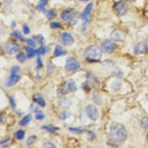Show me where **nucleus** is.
I'll list each match as a JSON object with an SVG mask.
<instances>
[{"instance_id": "obj_1", "label": "nucleus", "mask_w": 148, "mask_h": 148, "mask_svg": "<svg viewBox=\"0 0 148 148\" xmlns=\"http://www.w3.org/2000/svg\"><path fill=\"white\" fill-rule=\"evenodd\" d=\"M109 134L111 139L117 143L124 142L127 138V132L124 125L116 122L111 124Z\"/></svg>"}, {"instance_id": "obj_2", "label": "nucleus", "mask_w": 148, "mask_h": 148, "mask_svg": "<svg viewBox=\"0 0 148 148\" xmlns=\"http://www.w3.org/2000/svg\"><path fill=\"white\" fill-rule=\"evenodd\" d=\"M102 51L98 46L92 45L89 46L84 51V58L90 62H99L102 56Z\"/></svg>"}, {"instance_id": "obj_3", "label": "nucleus", "mask_w": 148, "mask_h": 148, "mask_svg": "<svg viewBox=\"0 0 148 148\" xmlns=\"http://www.w3.org/2000/svg\"><path fill=\"white\" fill-rule=\"evenodd\" d=\"M60 17L64 22L75 25L79 21V12L73 8L66 10L62 12Z\"/></svg>"}, {"instance_id": "obj_4", "label": "nucleus", "mask_w": 148, "mask_h": 148, "mask_svg": "<svg viewBox=\"0 0 148 148\" xmlns=\"http://www.w3.org/2000/svg\"><path fill=\"white\" fill-rule=\"evenodd\" d=\"M77 90V86L76 82L72 79L65 81L61 89V92L63 94H67L75 92Z\"/></svg>"}, {"instance_id": "obj_5", "label": "nucleus", "mask_w": 148, "mask_h": 148, "mask_svg": "<svg viewBox=\"0 0 148 148\" xmlns=\"http://www.w3.org/2000/svg\"><path fill=\"white\" fill-rule=\"evenodd\" d=\"M80 67V63L73 57H68L66 60L65 69L68 71H75Z\"/></svg>"}, {"instance_id": "obj_6", "label": "nucleus", "mask_w": 148, "mask_h": 148, "mask_svg": "<svg viewBox=\"0 0 148 148\" xmlns=\"http://www.w3.org/2000/svg\"><path fill=\"white\" fill-rule=\"evenodd\" d=\"M86 113L88 117L93 121H97L99 117V113L97 107L93 104H89L86 108Z\"/></svg>"}, {"instance_id": "obj_7", "label": "nucleus", "mask_w": 148, "mask_h": 148, "mask_svg": "<svg viewBox=\"0 0 148 148\" xmlns=\"http://www.w3.org/2000/svg\"><path fill=\"white\" fill-rule=\"evenodd\" d=\"M113 9L115 11V12L119 16H123L124 15L127 10V6L125 2H124L123 0H120L117 2L114 7Z\"/></svg>"}, {"instance_id": "obj_8", "label": "nucleus", "mask_w": 148, "mask_h": 148, "mask_svg": "<svg viewBox=\"0 0 148 148\" xmlns=\"http://www.w3.org/2000/svg\"><path fill=\"white\" fill-rule=\"evenodd\" d=\"M101 48L104 52L110 53L115 50L116 45L110 40H106L101 43Z\"/></svg>"}, {"instance_id": "obj_9", "label": "nucleus", "mask_w": 148, "mask_h": 148, "mask_svg": "<svg viewBox=\"0 0 148 148\" xmlns=\"http://www.w3.org/2000/svg\"><path fill=\"white\" fill-rule=\"evenodd\" d=\"M59 39L60 42L63 45H67V46L72 45L74 43V42H75V39H74L71 34L67 32L62 33L60 36Z\"/></svg>"}, {"instance_id": "obj_10", "label": "nucleus", "mask_w": 148, "mask_h": 148, "mask_svg": "<svg viewBox=\"0 0 148 148\" xmlns=\"http://www.w3.org/2000/svg\"><path fill=\"white\" fill-rule=\"evenodd\" d=\"M4 48L8 54L12 55L19 50L20 46L16 42H8L5 44Z\"/></svg>"}, {"instance_id": "obj_11", "label": "nucleus", "mask_w": 148, "mask_h": 148, "mask_svg": "<svg viewBox=\"0 0 148 148\" xmlns=\"http://www.w3.org/2000/svg\"><path fill=\"white\" fill-rule=\"evenodd\" d=\"M111 39L114 41L123 42L125 40L124 33L119 29L114 30L110 35Z\"/></svg>"}, {"instance_id": "obj_12", "label": "nucleus", "mask_w": 148, "mask_h": 148, "mask_svg": "<svg viewBox=\"0 0 148 148\" xmlns=\"http://www.w3.org/2000/svg\"><path fill=\"white\" fill-rule=\"evenodd\" d=\"M93 3H90L87 4V5L84 9L83 12L82 13L81 17L82 19L84 21V22L88 23L89 22V18L90 16V14L91 13V11L93 8Z\"/></svg>"}, {"instance_id": "obj_13", "label": "nucleus", "mask_w": 148, "mask_h": 148, "mask_svg": "<svg viewBox=\"0 0 148 148\" xmlns=\"http://www.w3.org/2000/svg\"><path fill=\"white\" fill-rule=\"evenodd\" d=\"M87 83L94 88L98 90L99 88V82L92 73H88L87 76Z\"/></svg>"}, {"instance_id": "obj_14", "label": "nucleus", "mask_w": 148, "mask_h": 148, "mask_svg": "<svg viewBox=\"0 0 148 148\" xmlns=\"http://www.w3.org/2000/svg\"><path fill=\"white\" fill-rule=\"evenodd\" d=\"M148 50V44L147 42H139L134 47V53L135 54H142Z\"/></svg>"}, {"instance_id": "obj_15", "label": "nucleus", "mask_w": 148, "mask_h": 148, "mask_svg": "<svg viewBox=\"0 0 148 148\" xmlns=\"http://www.w3.org/2000/svg\"><path fill=\"white\" fill-rule=\"evenodd\" d=\"M20 80V77L18 74H11L9 80L5 83V86L7 87H12L15 85Z\"/></svg>"}, {"instance_id": "obj_16", "label": "nucleus", "mask_w": 148, "mask_h": 148, "mask_svg": "<svg viewBox=\"0 0 148 148\" xmlns=\"http://www.w3.org/2000/svg\"><path fill=\"white\" fill-rule=\"evenodd\" d=\"M67 54V51L66 50H64V49H63V48L59 45H57L55 48V50H54V56L55 57H60L63 55H65Z\"/></svg>"}, {"instance_id": "obj_17", "label": "nucleus", "mask_w": 148, "mask_h": 148, "mask_svg": "<svg viewBox=\"0 0 148 148\" xmlns=\"http://www.w3.org/2000/svg\"><path fill=\"white\" fill-rule=\"evenodd\" d=\"M25 49L27 52V56L29 58H33L36 54H37V50L34 49V48L30 46H26L25 47Z\"/></svg>"}, {"instance_id": "obj_18", "label": "nucleus", "mask_w": 148, "mask_h": 148, "mask_svg": "<svg viewBox=\"0 0 148 148\" xmlns=\"http://www.w3.org/2000/svg\"><path fill=\"white\" fill-rule=\"evenodd\" d=\"M32 115L31 114H27L20 121H19V125L21 126H26L32 120Z\"/></svg>"}, {"instance_id": "obj_19", "label": "nucleus", "mask_w": 148, "mask_h": 148, "mask_svg": "<svg viewBox=\"0 0 148 148\" xmlns=\"http://www.w3.org/2000/svg\"><path fill=\"white\" fill-rule=\"evenodd\" d=\"M92 99L94 102L98 105H101L102 103V99L100 94L97 92H93L92 95Z\"/></svg>"}, {"instance_id": "obj_20", "label": "nucleus", "mask_w": 148, "mask_h": 148, "mask_svg": "<svg viewBox=\"0 0 148 148\" xmlns=\"http://www.w3.org/2000/svg\"><path fill=\"white\" fill-rule=\"evenodd\" d=\"M44 14H45V16L48 20H52L57 16L56 12L53 10L45 11Z\"/></svg>"}, {"instance_id": "obj_21", "label": "nucleus", "mask_w": 148, "mask_h": 148, "mask_svg": "<svg viewBox=\"0 0 148 148\" xmlns=\"http://www.w3.org/2000/svg\"><path fill=\"white\" fill-rule=\"evenodd\" d=\"M34 101L37 102L40 106H41L42 108H44L45 106L46 105V103H45V101L44 100V99L41 97V96H40V95H37L35 97H34L33 98Z\"/></svg>"}, {"instance_id": "obj_22", "label": "nucleus", "mask_w": 148, "mask_h": 148, "mask_svg": "<svg viewBox=\"0 0 148 148\" xmlns=\"http://www.w3.org/2000/svg\"><path fill=\"white\" fill-rule=\"evenodd\" d=\"M41 128L50 132V133H53L57 130L59 129V128L55 127L53 125H44L41 127Z\"/></svg>"}, {"instance_id": "obj_23", "label": "nucleus", "mask_w": 148, "mask_h": 148, "mask_svg": "<svg viewBox=\"0 0 148 148\" xmlns=\"http://www.w3.org/2000/svg\"><path fill=\"white\" fill-rule=\"evenodd\" d=\"M48 0H40L37 6V8L38 11H44L45 7L48 4Z\"/></svg>"}, {"instance_id": "obj_24", "label": "nucleus", "mask_w": 148, "mask_h": 148, "mask_svg": "<svg viewBox=\"0 0 148 148\" xmlns=\"http://www.w3.org/2000/svg\"><path fill=\"white\" fill-rule=\"evenodd\" d=\"M69 130L71 134L76 135L82 134L84 132V130L83 129L77 127H70L69 128Z\"/></svg>"}, {"instance_id": "obj_25", "label": "nucleus", "mask_w": 148, "mask_h": 148, "mask_svg": "<svg viewBox=\"0 0 148 148\" xmlns=\"http://www.w3.org/2000/svg\"><path fill=\"white\" fill-rule=\"evenodd\" d=\"M121 82L119 81V80H116L114 82H113L112 84H111V88L112 90H114V91H117L119 90L121 88Z\"/></svg>"}, {"instance_id": "obj_26", "label": "nucleus", "mask_w": 148, "mask_h": 148, "mask_svg": "<svg viewBox=\"0 0 148 148\" xmlns=\"http://www.w3.org/2000/svg\"><path fill=\"white\" fill-rule=\"evenodd\" d=\"M12 36L15 37L16 38H17L18 39H19L21 41H22V42H24L25 41V38L23 37V36H22V33L19 31V30H15L14 31L12 34H11Z\"/></svg>"}, {"instance_id": "obj_27", "label": "nucleus", "mask_w": 148, "mask_h": 148, "mask_svg": "<svg viewBox=\"0 0 148 148\" xmlns=\"http://www.w3.org/2000/svg\"><path fill=\"white\" fill-rule=\"evenodd\" d=\"M26 58L27 56L26 55V54L23 52H21L19 53V54H18L16 55V59L21 63H23L26 60Z\"/></svg>"}, {"instance_id": "obj_28", "label": "nucleus", "mask_w": 148, "mask_h": 148, "mask_svg": "<svg viewBox=\"0 0 148 148\" xmlns=\"http://www.w3.org/2000/svg\"><path fill=\"white\" fill-rule=\"evenodd\" d=\"M33 39L37 42H38L40 44H44V42H45V39L44 37L41 35V34H38V35H36L34 36L33 37Z\"/></svg>"}, {"instance_id": "obj_29", "label": "nucleus", "mask_w": 148, "mask_h": 148, "mask_svg": "<svg viewBox=\"0 0 148 148\" xmlns=\"http://www.w3.org/2000/svg\"><path fill=\"white\" fill-rule=\"evenodd\" d=\"M16 138L18 140H22L25 136V131L23 130H18L16 133Z\"/></svg>"}, {"instance_id": "obj_30", "label": "nucleus", "mask_w": 148, "mask_h": 148, "mask_svg": "<svg viewBox=\"0 0 148 148\" xmlns=\"http://www.w3.org/2000/svg\"><path fill=\"white\" fill-rule=\"evenodd\" d=\"M140 126L143 129L148 127V117H143L142 119L140 121Z\"/></svg>"}, {"instance_id": "obj_31", "label": "nucleus", "mask_w": 148, "mask_h": 148, "mask_svg": "<svg viewBox=\"0 0 148 148\" xmlns=\"http://www.w3.org/2000/svg\"><path fill=\"white\" fill-rule=\"evenodd\" d=\"M37 139V137L35 136V135H32L30 136H29L27 140H26V144L27 146H30L32 145L34 142L35 140H36Z\"/></svg>"}, {"instance_id": "obj_32", "label": "nucleus", "mask_w": 148, "mask_h": 148, "mask_svg": "<svg viewBox=\"0 0 148 148\" xmlns=\"http://www.w3.org/2000/svg\"><path fill=\"white\" fill-rule=\"evenodd\" d=\"M48 51V49L47 47L44 46H41L38 49H37V54L38 55H44Z\"/></svg>"}, {"instance_id": "obj_33", "label": "nucleus", "mask_w": 148, "mask_h": 148, "mask_svg": "<svg viewBox=\"0 0 148 148\" xmlns=\"http://www.w3.org/2000/svg\"><path fill=\"white\" fill-rule=\"evenodd\" d=\"M49 26H50L51 28L52 29H57L61 27L60 23L58 22H52L50 23Z\"/></svg>"}, {"instance_id": "obj_34", "label": "nucleus", "mask_w": 148, "mask_h": 148, "mask_svg": "<svg viewBox=\"0 0 148 148\" xmlns=\"http://www.w3.org/2000/svg\"><path fill=\"white\" fill-rule=\"evenodd\" d=\"M114 75L116 77H121L123 76V71L119 67H117L115 70L114 71Z\"/></svg>"}, {"instance_id": "obj_35", "label": "nucleus", "mask_w": 148, "mask_h": 148, "mask_svg": "<svg viewBox=\"0 0 148 148\" xmlns=\"http://www.w3.org/2000/svg\"><path fill=\"white\" fill-rule=\"evenodd\" d=\"M26 42L28 44V45L33 48H34L36 47V41H34V40H32L31 38H28L26 40Z\"/></svg>"}, {"instance_id": "obj_36", "label": "nucleus", "mask_w": 148, "mask_h": 148, "mask_svg": "<svg viewBox=\"0 0 148 148\" xmlns=\"http://www.w3.org/2000/svg\"><path fill=\"white\" fill-rule=\"evenodd\" d=\"M21 70V67L19 66H14L11 68V74H18Z\"/></svg>"}, {"instance_id": "obj_37", "label": "nucleus", "mask_w": 148, "mask_h": 148, "mask_svg": "<svg viewBox=\"0 0 148 148\" xmlns=\"http://www.w3.org/2000/svg\"><path fill=\"white\" fill-rule=\"evenodd\" d=\"M9 101H10V105L12 107V109L13 110H15V108H16V103H15V99L13 97L11 96L9 97Z\"/></svg>"}, {"instance_id": "obj_38", "label": "nucleus", "mask_w": 148, "mask_h": 148, "mask_svg": "<svg viewBox=\"0 0 148 148\" xmlns=\"http://www.w3.org/2000/svg\"><path fill=\"white\" fill-rule=\"evenodd\" d=\"M23 33L27 35L30 33V27H29V26L26 24H24L23 25Z\"/></svg>"}, {"instance_id": "obj_39", "label": "nucleus", "mask_w": 148, "mask_h": 148, "mask_svg": "<svg viewBox=\"0 0 148 148\" xmlns=\"http://www.w3.org/2000/svg\"><path fill=\"white\" fill-rule=\"evenodd\" d=\"M43 147H47V148H55V147H56V146L51 142H47L43 144Z\"/></svg>"}, {"instance_id": "obj_40", "label": "nucleus", "mask_w": 148, "mask_h": 148, "mask_svg": "<svg viewBox=\"0 0 148 148\" xmlns=\"http://www.w3.org/2000/svg\"><path fill=\"white\" fill-rule=\"evenodd\" d=\"M37 67L38 68H41L42 67V59L41 57L40 56V55H38L37 58Z\"/></svg>"}, {"instance_id": "obj_41", "label": "nucleus", "mask_w": 148, "mask_h": 148, "mask_svg": "<svg viewBox=\"0 0 148 148\" xmlns=\"http://www.w3.org/2000/svg\"><path fill=\"white\" fill-rule=\"evenodd\" d=\"M69 115L66 112H62L59 114V117L62 120H66L67 118L69 117Z\"/></svg>"}, {"instance_id": "obj_42", "label": "nucleus", "mask_w": 148, "mask_h": 148, "mask_svg": "<svg viewBox=\"0 0 148 148\" xmlns=\"http://www.w3.org/2000/svg\"><path fill=\"white\" fill-rule=\"evenodd\" d=\"M45 117V115L42 113H39L36 115V119L38 120H42Z\"/></svg>"}, {"instance_id": "obj_43", "label": "nucleus", "mask_w": 148, "mask_h": 148, "mask_svg": "<svg viewBox=\"0 0 148 148\" xmlns=\"http://www.w3.org/2000/svg\"><path fill=\"white\" fill-rule=\"evenodd\" d=\"M10 139H11V138L9 137V138L4 139V140H2L1 141V142H0V143H1V145H5V143H7V142H8L10 140Z\"/></svg>"}, {"instance_id": "obj_44", "label": "nucleus", "mask_w": 148, "mask_h": 148, "mask_svg": "<svg viewBox=\"0 0 148 148\" xmlns=\"http://www.w3.org/2000/svg\"><path fill=\"white\" fill-rule=\"evenodd\" d=\"M16 26V23L15 21H12V27L13 28H15Z\"/></svg>"}, {"instance_id": "obj_45", "label": "nucleus", "mask_w": 148, "mask_h": 148, "mask_svg": "<svg viewBox=\"0 0 148 148\" xmlns=\"http://www.w3.org/2000/svg\"><path fill=\"white\" fill-rule=\"evenodd\" d=\"M79 1H84V2H87V1H90V0H79Z\"/></svg>"}, {"instance_id": "obj_46", "label": "nucleus", "mask_w": 148, "mask_h": 148, "mask_svg": "<svg viewBox=\"0 0 148 148\" xmlns=\"http://www.w3.org/2000/svg\"><path fill=\"white\" fill-rule=\"evenodd\" d=\"M146 140L147 142H148V134H147V136H146Z\"/></svg>"}, {"instance_id": "obj_47", "label": "nucleus", "mask_w": 148, "mask_h": 148, "mask_svg": "<svg viewBox=\"0 0 148 148\" xmlns=\"http://www.w3.org/2000/svg\"><path fill=\"white\" fill-rule=\"evenodd\" d=\"M147 101H148V94L147 95Z\"/></svg>"}]
</instances>
